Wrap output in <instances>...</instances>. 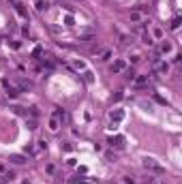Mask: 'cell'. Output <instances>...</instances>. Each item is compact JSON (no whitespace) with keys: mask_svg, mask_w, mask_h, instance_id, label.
<instances>
[{"mask_svg":"<svg viewBox=\"0 0 182 184\" xmlns=\"http://www.w3.org/2000/svg\"><path fill=\"white\" fill-rule=\"evenodd\" d=\"M122 118H124V112H122V109H116V112L109 114V120H112V122H120Z\"/></svg>","mask_w":182,"mask_h":184,"instance_id":"cell-5","label":"cell"},{"mask_svg":"<svg viewBox=\"0 0 182 184\" xmlns=\"http://www.w3.org/2000/svg\"><path fill=\"white\" fill-rule=\"evenodd\" d=\"M15 11L20 13V17H24V20H28V13H26V9H24V4H20V2H17V4H15Z\"/></svg>","mask_w":182,"mask_h":184,"instance_id":"cell-7","label":"cell"},{"mask_svg":"<svg viewBox=\"0 0 182 184\" xmlns=\"http://www.w3.org/2000/svg\"><path fill=\"white\" fill-rule=\"evenodd\" d=\"M45 7H47V2H43V0H39V2H36V11H43Z\"/></svg>","mask_w":182,"mask_h":184,"instance_id":"cell-14","label":"cell"},{"mask_svg":"<svg viewBox=\"0 0 182 184\" xmlns=\"http://www.w3.org/2000/svg\"><path fill=\"white\" fill-rule=\"evenodd\" d=\"M26 124H28V128H32V131L36 128V120H28V118H26Z\"/></svg>","mask_w":182,"mask_h":184,"instance_id":"cell-13","label":"cell"},{"mask_svg":"<svg viewBox=\"0 0 182 184\" xmlns=\"http://www.w3.org/2000/svg\"><path fill=\"white\" fill-rule=\"evenodd\" d=\"M107 143H109V146H116V148H120V146L124 143V137H122V135H112V137L107 139Z\"/></svg>","mask_w":182,"mask_h":184,"instance_id":"cell-2","label":"cell"},{"mask_svg":"<svg viewBox=\"0 0 182 184\" xmlns=\"http://www.w3.org/2000/svg\"><path fill=\"white\" fill-rule=\"evenodd\" d=\"M133 84H135V88H144V86H148V75L133 77Z\"/></svg>","mask_w":182,"mask_h":184,"instance_id":"cell-3","label":"cell"},{"mask_svg":"<svg viewBox=\"0 0 182 184\" xmlns=\"http://www.w3.org/2000/svg\"><path fill=\"white\" fill-rule=\"evenodd\" d=\"M141 20V9H137V11L131 13V22H139Z\"/></svg>","mask_w":182,"mask_h":184,"instance_id":"cell-9","label":"cell"},{"mask_svg":"<svg viewBox=\"0 0 182 184\" xmlns=\"http://www.w3.org/2000/svg\"><path fill=\"white\" fill-rule=\"evenodd\" d=\"M154 36H157V39H161V36H163V32H161V28H154Z\"/></svg>","mask_w":182,"mask_h":184,"instance_id":"cell-18","label":"cell"},{"mask_svg":"<svg viewBox=\"0 0 182 184\" xmlns=\"http://www.w3.org/2000/svg\"><path fill=\"white\" fill-rule=\"evenodd\" d=\"M84 75H86V81H92V73H90V71H86Z\"/></svg>","mask_w":182,"mask_h":184,"instance_id":"cell-20","label":"cell"},{"mask_svg":"<svg viewBox=\"0 0 182 184\" xmlns=\"http://www.w3.org/2000/svg\"><path fill=\"white\" fill-rule=\"evenodd\" d=\"M58 126H60V122H58V118L54 116L51 120H49V128H51V131H58Z\"/></svg>","mask_w":182,"mask_h":184,"instance_id":"cell-8","label":"cell"},{"mask_svg":"<svg viewBox=\"0 0 182 184\" xmlns=\"http://www.w3.org/2000/svg\"><path fill=\"white\" fill-rule=\"evenodd\" d=\"M178 26H180V17H176V20H174V22H171V30H176V28H178Z\"/></svg>","mask_w":182,"mask_h":184,"instance_id":"cell-16","label":"cell"},{"mask_svg":"<svg viewBox=\"0 0 182 184\" xmlns=\"http://www.w3.org/2000/svg\"><path fill=\"white\" fill-rule=\"evenodd\" d=\"M124 69H126V64H124L122 60H118V62H114V64H112V73H122Z\"/></svg>","mask_w":182,"mask_h":184,"instance_id":"cell-6","label":"cell"},{"mask_svg":"<svg viewBox=\"0 0 182 184\" xmlns=\"http://www.w3.org/2000/svg\"><path fill=\"white\" fill-rule=\"evenodd\" d=\"M154 101H157V103H161V105H167V101L163 99V96H159V94H154Z\"/></svg>","mask_w":182,"mask_h":184,"instance_id":"cell-15","label":"cell"},{"mask_svg":"<svg viewBox=\"0 0 182 184\" xmlns=\"http://www.w3.org/2000/svg\"><path fill=\"white\" fill-rule=\"evenodd\" d=\"M109 56H112V51H109V49H105V51L101 54V58H99V60H101V62H105V60H107Z\"/></svg>","mask_w":182,"mask_h":184,"instance_id":"cell-11","label":"cell"},{"mask_svg":"<svg viewBox=\"0 0 182 184\" xmlns=\"http://www.w3.org/2000/svg\"><path fill=\"white\" fill-rule=\"evenodd\" d=\"M9 161L15 163V165H24V163H28V159H26V156H22V154H11V156H9Z\"/></svg>","mask_w":182,"mask_h":184,"instance_id":"cell-4","label":"cell"},{"mask_svg":"<svg viewBox=\"0 0 182 184\" xmlns=\"http://www.w3.org/2000/svg\"><path fill=\"white\" fill-rule=\"evenodd\" d=\"M144 167L150 169V171H157V173H165V167H163L161 163H157L152 156H146V159H144Z\"/></svg>","mask_w":182,"mask_h":184,"instance_id":"cell-1","label":"cell"},{"mask_svg":"<svg viewBox=\"0 0 182 184\" xmlns=\"http://www.w3.org/2000/svg\"><path fill=\"white\" fill-rule=\"evenodd\" d=\"M75 69H86V64H84V62H79V60H77V62H75Z\"/></svg>","mask_w":182,"mask_h":184,"instance_id":"cell-19","label":"cell"},{"mask_svg":"<svg viewBox=\"0 0 182 184\" xmlns=\"http://www.w3.org/2000/svg\"><path fill=\"white\" fill-rule=\"evenodd\" d=\"M152 184H165V182H157V180H152Z\"/></svg>","mask_w":182,"mask_h":184,"instance_id":"cell-21","label":"cell"},{"mask_svg":"<svg viewBox=\"0 0 182 184\" xmlns=\"http://www.w3.org/2000/svg\"><path fill=\"white\" fill-rule=\"evenodd\" d=\"M141 41H144L146 45H152V43H154V41L150 39V34H148V32H144V36H141Z\"/></svg>","mask_w":182,"mask_h":184,"instance_id":"cell-10","label":"cell"},{"mask_svg":"<svg viewBox=\"0 0 182 184\" xmlns=\"http://www.w3.org/2000/svg\"><path fill=\"white\" fill-rule=\"evenodd\" d=\"M41 54H43V49H41V47H34V51H32V56H34V58H39Z\"/></svg>","mask_w":182,"mask_h":184,"instance_id":"cell-17","label":"cell"},{"mask_svg":"<svg viewBox=\"0 0 182 184\" xmlns=\"http://www.w3.org/2000/svg\"><path fill=\"white\" fill-rule=\"evenodd\" d=\"M161 51H163V54H169V51H171V45H169V43H163Z\"/></svg>","mask_w":182,"mask_h":184,"instance_id":"cell-12","label":"cell"}]
</instances>
